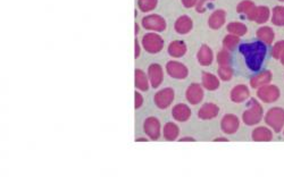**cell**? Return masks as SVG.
<instances>
[{
    "mask_svg": "<svg viewBox=\"0 0 284 177\" xmlns=\"http://www.w3.org/2000/svg\"><path fill=\"white\" fill-rule=\"evenodd\" d=\"M239 50L245 57L246 65L250 71L258 72L265 60L267 53V46L262 41H254L249 43H242Z\"/></svg>",
    "mask_w": 284,
    "mask_h": 177,
    "instance_id": "cell-1",
    "label": "cell"
},
{
    "mask_svg": "<svg viewBox=\"0 0 284 177\" xmlns=\"http://www.w3.org/2000/svg\"><path fill=\"white\" fill-rule=\"evenodd\" d=\"M265 114H264V108L261 102L257 99L250 98L248 104H247V109L242 114V122L247 126H257L261 123Z\"/></svg>",
    "mask_w": 284,
    "mask_h": 177,
    "instance_id": "cell-2",
    "label": "cell"
},
{
    "mask_svg": "<svg viewBox=\"0 0 284 177\" xmlns=\"http://www.w3.org/2000/svg\"><path fill=\"white\" fill-rule=\"evenodd\" d=\"M264 121L274 133H281L284 129V109L282 107H273L269 109L264 116Z\"/></svg>",
    "mask_w": 284,
    "mask_h": 177,
    "instance_id": "cell-3",
    "label": "cell"
},
{
    "mask_svg": "<svg viewBox=\"0 0 284 177\" xmlns=\"http://www.w3.org/2000/svg\"><path fill=\"white\" fill-rule=\"evenodd\" d=\"M141 46L148 53L156 55L164 49V39L157 32H148L142 36Z\"/></svg>",
    "mask_w": 284,
    "mask_h": 177,
    "instance_id": "cell-4",
    "label": "cell"
},
{
    "mask_svg": "<svg viewBox=\"0 0 284 177\" xmlns=\"http://www.w3.org/2000/svg\"><path fill=\"white\" fill-rule=\"evenodd\" d=\"M257 98L264 104H274L281 97V90L275 84H267L257 89Z\"/></svg>",
    "mask_w": 284,
    "mask_h": 177,
    "instance_id": "cell-5",
    "label": "cell"
},
{
    "mask_svg": "<svg viewBox=\"0 0 284 177\" xmlns=\"http://www.w3.org/2000/svg\"><path fill=\"white\" fill-rule=\"evenodd\" d=\"M141 25L147 31L159 33V32H164L166 30L167 23H166V20L163 16L158 14H149L142 18Z\"/></svg>",
    "mask_w": 284,
    "mask_h": 177,
    "instance_id": "cell-6",
    "label": "cell"
},
{
    "mask_svg": "<svg viewBox=\"0 0 284 177\" xmlns=\"http://www.w3.org/2000/svg\"><path fill=\"white\" fill-rule=\"evenodd\" d=\"M174 99H175V91L172 88H164L155 93L153 102L158 109L165 110L172 106Z\"/></svg>",
    "mask_w": 284,
    "mask_h": 177,
    "instance_id": "cell-7",
    "label": "cell"
},
{
    "mask_svg": "<svg viewBox=\"0 0 284 177\" xmlns=\"http://www.w3.org/2000/svg\"><path fill=\"white\" fill-rule=\"evenodd\" d=\"M161 131H163V127H161L160 121L157 117L150 116L144 119L143 132L149 140H151V141L159 140L161 134H163Z\"/></svg>",
    "mask_w": 284,
    "mask_h": 177,
    "instance_id": "cell-8",
    "label": "cell"
},
{
    "mask_svg": "<svg viewBox=\"0 0 284 177\" xmlns=\"http://www.w3.org/2000/svg\"><path fill=\"white\" fill-rule=\"evenodd\" d=\"M166 73L174 80H185L189 75V69L181 61L169 60L166 64Z\"/></svg>",
    "mask_w": 284,
    "mask_h": 177,
    "instance_id": "cell-9",
    "label": "cell"
},
{
    "mask_svg": "<svg viewBox=\"0 0 284 177\" xmlns=\"http://www.w3.org/2000/svg\"><path fill=\"white\" fill-rule=\"evenodd\" d=\"M240 118L234 114H225L221 121V130L226 135H233L240 129Z\"/></svg>",
    "mask_w": 284,
    "mask_h": 177,
    "instance_id": "cell-10",
    "label": "cell"
},
{
    "mask_svg": "<svg viewBox=\"0 0 284 177\" xmlns=\"http://www.w3.org/2000/svg\"><path fill=\"white\" fill-rule=\"evenodd\" d=\"M204 86L200 83H191L185 91V99L190 105L197 106L201 104L205 98V91Z\"/></svg>",
    "mask_w": 284,
    "mask_h": 177,
    "instance_id": "cell-11",
    "label": "cell"
},
{
    "mask_svg": "<svg viewBox=\"0 0 284 177\" xmlns=\"http://www.w3.org/2000/svg\"><path fill=\"white\" fill-rule=\"evenodd\" d=\"M150 86L152 89H158L164 81V69L159 64L153 63L148 67L147 72Z\"/></svg>",
    "mask_w": 284,
    "mask_h": 177,
    "instance_id": "cell-12",
    "label": "cell"
},
{
    "mask_svg": "<svg viewBox=\"0 0 284 177\" xmlns=\"http://www.w3.org/2000/svg\"><path fill=\"white\" fill-rule=\"evenodd\" d=\"M272 80H273V73H272L270 69H265V71L257 72L255 75L251 76L249 84L250 88L257 90L264 85L270 84Z\"/></svg>",
    "mask_w": 284,
    "mask_h": 177,
    "instance_id": "cell-13",
    "label": "cell"
},
{
    "mask_svg": "<svg viewBox=\"0 0 284 177\" xmlns=\"http://www.w3.org/2000/svg\"><path fill=\"white\" fill-rule=\"evenodd\" d=\"M250 99V89L246 84H238L231 90L230 100L234 104H243Z\"/></svg>",
    "mask_w": 284,
    "mask_h": 177,
    "instance_id": "cell-14",
    "label": "cell"
},
{
    "mask_svg": "<svg viewBox=\"0 0 284 177\" xmlns=\"http://www.w3.org/2000/svg\"><path fill=\"white\" fill-rule=\"evenodd\" d=\"M220 107L214 102H206L202 105L198 110V118L201 121H212V119L216 118L220 114Z\"/></svg>",
    "mask_w": 284,
    "mask_h": 177,
    "instance_id": "cell-15",
    "label": "cell"
},
{
    "mask_svg": "<svg viewBox=\"0 0 284 177\" xmlns=\"http://www.w3.org/2000/svg\"><path fill=\"white\" fill-rule=\"evenodd\" d=\"M274 138V132L269 126L255 127L251 132V139L255 142H271Z\"/></svg>",
    "mask_w": 284,
    "mask_h": 177,
    "instance_id": "cell-16",
    "label": "cell"
},
{
    "mask_svg": "<svg viewBox=\"0 0 284 177\" xmlns=\"http://www.w3.org/2000/svg\"><path fill=\"white\" fill-rule=\"evenodd\" d=\"M192 112L190 109V107L185 104H176L172 108V117L174 118V121L178 123H184L188 122L190 118H191Z\"/></svg>",
    "mask_w": 284,
    "mask_h": 177,
    "instance_id": "cell-17",
    "label": "cell"
},
{
    "mask_svg": "<svg viewBox=\"0 0 284 177\" xmlns=\"http://www.w3.org/2000/svg\"><path fill=\"white\" fill-rule=\"evenodd\" d=\"M247 19L257 24H265L271 19V9L267 6H256Z\"/></svg>",
    "mask_w": 284,
    "mask_h": 177,
    "instance_id": "cell-18",
    "label": "cell"
},
{
    "mask_svg": "<svg viewBox=\"0 0 284 177\" xmlns=\"http://www.w3.org/2000/svg\"><path fill=\"white\" fill-rule=\"evenodd\" d=\"M193 28V20L188 15H182L174 23V30L181 35L188 34Z\"/></svg>",
    "mask_w": 284,
    "mask_h": 177,
    "instance_id": "cell-19",
    "label": "cell"
},
{
    "mask_svg": "<svg viewBox=\"0 0 284 177\" xmlns=\"http://www.w3.org/2000/svg\"><path fill=\"white\" fill-rule=\"evenodd\" d=\"M201 85L207 91H216L221 85V80L217 75L209 72H202L201 74Z\"/></svg>",
    "mask_w": 284,
    "mask_h": 177,
    "instance_id": "cell-20",
    "label": "cell"
},
{
    "mask_svg": "<svg viewBox=\"0 0 284 177\" xmlns=\"http://www.w3.org/2000/svg\"><path fill=\"white\" fill-rule=\"evenodd\" d=\"M197 60L199 64L205 66V67L212 65L214 60V52L212 48L207 46V44H202L197 52Z\"/></svg>",
    "mask_w": 284,
    "mask_h": 177,
    "instance_id": "cell-21",
    "label": "cell"
},
{
    "mask_svg": "<svg viewBox=\"0 0 284 177\" xmlns=\"http://www.w3.org/2000/svg\"><path fill=\"white\" fill-rule=\"evenodd\" d=\"M186 51H188V47H186V43L182 40H174L168 44L167 52L170 57L173 58H181L183 57Z\"/></svg>",
    "mask_w": 284,
    "mask_h": 177,
    "instance_id": "cell-22",
    "label": "cell"
},
{
    "mask_svg": "<svg viewBox=\"0 0 284 177\" xmlns=\"http://www.w3.org/2000/svg\"><path fill=\"white\" fill-rule=\"evenodd\" d=\"M226 11L224 9H216L210 14L208 18V26L212 30H218L225 24Z\"/></svg>",
    "mask_w": 284,
    "mask_h": 177,
    "instance_id": "cell-23",
    "label": "cell"
},
{
    "mask_svg": "<svg viewBox=\"0 0 284 177\" xmlns=\"http://www.w3.org/2000/svg\"><path fill=\"white\" fill-rule=\"evenodd\" d=\"M256 36L266 46H272L275 40V32L272 27L265 25L258 28L257 32H256Z\"/></svg>",
    "mask_w": 284,
    "mask_h": 177,
    "instance_id": "cell-24",
    "label": "cell"
},
{
    "mask_svg": "<svg viewBox=\"0 0 284 177\" xmlns=\"http://www.w3.org/2000/svg\"><path fill=\"white\" fill-rule=\"evenodd\" d=\"M163 137L168 142H173L176 141L180 137V127L177 126V124H175L174 122H167L166 124L163 126Z\"/></svg>",
    "mask_w": 284,
    "mask_h": 177,
    "instance_id": "cell-25",
    "label": "cell"
},
{
    "mask_svg": "<svg viewBox=\"0 0 284 177\" xmlns=\"http://www.w3.org/2000/svg\"><path fill=\"white\" fill-rule=\"evenodd\" d=\"M135 86L137 90L142 92L148 91L150 88V82L147 73H144L142 69L137 68L135 71Z\"/></svg>",
    "mask_w": 284,
    "mask_h": 177,
    "instance_id": "cell-26",
    "label": "cell"
},
{
    "mask_svg": "<svg viewBox=\"0 0 284 177\" xmlns=\"http://www.w3.org/2000/svg\"><path fill=\"white\" fill-rule=\"evenodd\" d=\"M271 22L273 25L282 27L284 26V6H275L271 11Z\"/></svg>",
    "mask_w": 284,
    "mask_h": 177,
    "instance_id": "cell-27",
    "label": "cell"
},
{
    "mask_svg": "<svg viewBox=\"0 0 284 177\" xmlns=\"http://www.w3.org/2000/svg\"><path fill=\"white\" fill-rule=\"evenodd\" d=\"M226 30L230 34H234L237 36H243L248 32V27L242 22H231L226 25Z\"/></svg>",
    "mask_w": 284,
    "mask_h": 177,
    "instance_id": "cell-28",
    "label": "cell"
},
{
    "mask_svg": "<svg viewBox=\"0 0 284 177\" xmlns=\"http://www.w3.org/2000/svg\"><path fill=\"white\" fill-rule=\"evenodd\" d=\"M255 7H256V3L253 1V0H242L241 2L238 3L237 13L245 16L246 18H248L250 14L253 13Z\"/></svg>",
    "mask_w": 284,
    "mask_h": 177,
    "instance_id": "cell-29",
    "label": "cell"
},
{
    "mask_svg": "<svg viewBox=\"0 0 284 177\" xmlns=\"http://www.w3.org/2000/svg\"><path fill=\"white\" fill-rule=\"evenodd\" d=\"M240 43V36H237L234 34H227L225 38L223 39V48L226 49L229 51H233L237 49V47Z\"/></svg>",
    "mask_w": 284,
    "mask_h": 177,
    "instance_id": "cell-30",
    "label": "cell"
},
{
    "mask_svg": "<svg viewBox=\"0 0 284 177\" xmlns=\"http://www.w3.org/2000/svg\"><path fill=\"white\" fill-rule=\"evenodd\" d=\"M234 75V71L232 68V66L227 65V66H218L217 68V76L220 77V80L223 82H227L232 80V77Z\"/></svg>",
    "mask_w": 284,
    "mask_h": 177,
    "instance_id": "cell-31",
    "label": "cell"
},
{
    "mask_svg": "<svg viewBox=\"0 0 284 177\" xmlns=\"http://www.w3.org/2000/svg\"><path fill=\"white\" fill-rule=\"evenodd\" d=\"M158 5V0H138V7L142 13L152 11Z\"/></svg>",
    "mask_w": 284,
    "mask_h": 177,
    "instance_id": "cell-32",
    "label": "cell"
},
{
    "mask_svg": "<svg viewBox=\"0 0 284 177\" xmlns=\"http://www.w3.org/2000/svg\"><path fill=\"white\" fill-rule=\"evenodd\" d=\"M216 60H217L218 66H227V65H231V63H232V57H231V53L229 50H226V49H222V50L217 52Z\"/></svg>",
    "mask_w": 284,
    "mask_h": 177,
    "instance_id": "cell-33",
    "label": "cell"
},
{
    "mask_svg": "<svg viewBox=\"0 0 284 177\" xmlns=\"http://www.w3.org/2000/svg\"><path fill=\"white\" fill-rule=\"evenodd\" d=\"M284 51V40H280L278 42H275V44L272 46V57H273L274 59H280V56H281V53Z\"/></svg>",
    "mask_w": 284,
    "mask_h": 177,
    "instance_id": "cell-34",
    "label": "cell"
},
{
    "mask_svg": "<svg viewBox=\"0 0 284 177\" xmlns=\"http://www.w3.org/2000/svg\"><path fill=\"white\" fill-rule=\"evenodd\" d=\"M214 0H198L197 5H196V10L197 13L201 14V13H205L207 7H210V2H213Z\"/></svg>",
    "mask_w": 284,
    "mask_h": 177,
    "instance_id": "cell-35",
    "label": "cell"
},
{
    "mask_svg": "<svg viewBox=\"0 0 284 177\" xmlns=\"http://www.w3.org/2000/svg\"><path fill=\"white\" fill-rule=\"evenodd\" d=\"M142 105H143V97H142V94L140 93L139 90H137L135 92V108L137 110L140 109Z\"/></svg>",
    "mask_w": 284,
    "mask_h": 177,
    "instance_id": "cell-36",
    "label": "cell"
},
{
    "mask_svg": "<svg viewBox=\"0 0 284 177\" xmlns=\"http://www.w3.org/2000/svg\"><path fill=\"white\" fill-rule=\"evenodd\" d=\"M181 2L185 8H193L196 7L198 0H181Z\"/></svg>",
    "mask_w": 284,
    "mask_h": 177,
    "instance_id": "cell-37",
    "label": "cell"
},
{
    "mask_svg": "<svg viewBox=\"0 0 284 177\" xmlns=\"http://www.w3.org/2000/svg\"><path fill=\"white\" fill-rule=\"evenodd\" d=\"M140 53H141V46L139 44V41L138 39L135 40V58L138 59L140 57Z\"/></svg>",
    "mask_w": 284,
    "mask_h": 177,
    "instance_id": "cell-38",
    "label": "cell"
},
{
    "mask_svg": "<svg viewBox=\"0 0 284 177\" xmlns=\"http://www.w3.org/2000/svg\"><path fill=\"white\" fill-rule=\"evenodd\" d=\"M180 142H196V139L192 137H184V138H180L178 139Z\"/></svg>",
    "mask_w": 284,
    "mask_h": 177,
    "instance_id": "cell-39",
    "label": "cell"
},
{
    "mask_svg": "<svg viewBox=\"0 0 284 177\" xmlns=\"http://www.w3.org/2000/svg\"><path fill=\"white\" fill-rule=\"evenodd\" d=\"M215 142H229V139L227 138H216L214 140Z\"/></svg>",
    "mask_w": 284,
    "mask_h": 177,
    "instance_id": "cell-40",
    "label": "cell"
},
{
    "mask_svg": "<svg viewBox=\"0 0 284 177\" xmlns=\"http://www.w3.org/2000/svg\"><path fill=\"white\" fill-rule=\"evenodd\" d=\"M137 142H147L148 141V138H139L136 140Z\"/></svg>",
    "mask_w": 284,
    "mask_h": 177,
    "instance_id": "cell-41",
    "label": "cell"
},
{
    "mask_svg": "<svg viewBox=\"0 0 284 177\" xmlns=\"http://www.w3.org/2000/svg\"><path fill=\"white\" fill-rule=\"evenodd\" d=\"M280 61H281V64L284 66V51L281 53V56H280Z\"/></svg>",
    "mask_w": 284,
    "mask_h": 177,
    "instance_id": "cell-42",
    "label": "cell"
},
{
    "mask_svg": "<svg viewBox=\"0 0 284 177\" xmlns=\"http://www.w3.org/2000/svg\"><path fill=\"white\" fill-rule=\"evenodd\" d=\"M135 26H136V32H135V34H136V35H138V32H139V24L136 23V24H135Z\"/></svg>",
    "mask_w": 284,
    "mask_h": 177,
    "instance_id": "cell-43",
    "label": "cell"
},
{
    "mask_svg": "<svg viewBox=\"0 0 284 177\" xmlns=\"http://www.w3.org/2000/svg\"><path fill=\"white\" fill-rule=\"evenodd\" d=\"M282 133H283V137H284V129H283V131H282Z\"/></svg>",
    "mask_w": 284,
    "mask_h": 177,
    "instance_id": "cell-44",
    "label": "cell"
},
{
    "mask_svg": "<svg viewBox=\"0 0 284 177\" xmlns=\"http://www.w3.org/2000/svg\"><path fill=\"white\" fill-rule=\"evenodd\" d=\"M279 1H282V2H284V0H279Z\"/></svg>",
    "mask_w": 284,
    "mask_h": 177,
    "instance_id": "cell-45",
    "label": "cell"
}]
</instances>
